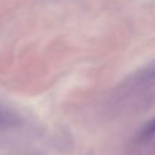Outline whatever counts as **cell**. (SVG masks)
<instances>
[{
  "instance_id": "obj_3",
  "label": "cell",
  "mask_w": 155,
  "mask_h": 155,
  "mask_svg": "<svg viewBox=\"0 0 155 155\" xmlns=\"http://www.w3.org/2000/svg\"><path fill=\"white\" fill-rule=\"evenodd\" d=\"M155 137V117L152 118L150 121H148L139 132H137L136 138L137 141H149L150 139Z\"/></svg>"
},
{
  "instance_id": "obj_2",
  "label": "cell",
  "mask_w": 155,
  "mask_h": 155,
  "mask_svg": "<svg viewBox=\"0 0 155 155\" xmlns=\"http://www.w3.org/2000/svg\"><path fill=\"white\" fill-rule=\"evenodd\" d=\"M136 81L140 86H149V84H155V62L151 63L149 67L143 69L139 73Z\"/></svg>"
},
{
  "instance_id": "obj_1",
  "label": "cell",
  "mask_w": 155,
  "mask_h": 155,
  "mask_svg": "<svg viewBox=\"0 0 155 155\" xmlns=\"http://www.w3.org/2000/svg\"><path fill=\"white\" fill-rule=\"evenodd\" d=\"M21 124V118L16 112L0 104V129H10Z\"/></svg>"
}]
</instances>
